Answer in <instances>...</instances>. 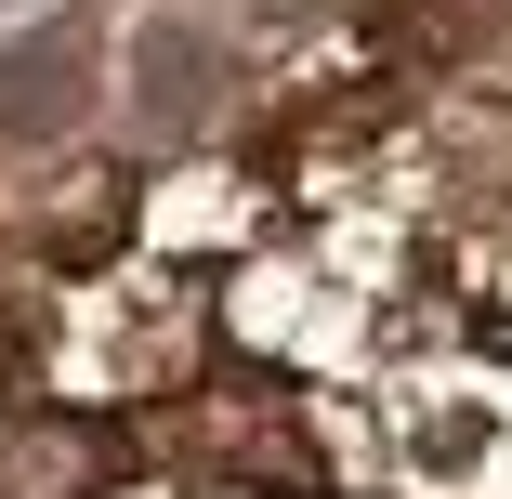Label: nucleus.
<instances>
[{
	"mask_svg": "<svg viewBox=\"0 0 512 499\" xmlns=\"http://www.w3.org/2000/svg\"><path fill=\"white\" fill-rule=\"evenodd\" d=\"M145 447L106 408H14L0 421V499H106Z\"/></svg>",
	"mask_w": 512,
	"mask_h": 499,
	"instance_id": "obj_1",
	"label": "nucleus"
},
{
	"mask_svg": "<svg viewBox=\"0 0 512 499\" xmlns=\"http://www.w3.org/2000/svg\"><path fill=\"white\" fill-rule=\"evenodd\" d=\"M211 473H250V486H276V499H329V460L289 447V408H224V421H211Z\"/></svg>",
	"mask_w": 512,
	"mask_h": 499,
	"instance_id": "obj_4",
	"label": "nucleus"
},
{
	"mask_svg": "<svg viewBox=\"0 0 512 499\" xmlns=\"http://www.w3.org/2000/svg\"><path fill=\"white\" fill-rule=\"evenodd\" d=\"M132 79H145V132H184L197 119V79H211V40H197V27H145Z\"/></svg>",
	"mask_w": 512,
	"mask_h": 499,
	"instance_id": "obj_5",
	"label": "nucleus"
},
{
	"mask_svg": "<svg viewBox=\"0 0 512 499\" xmlns=\"http://www.w3.org/2000/svg\"><path fill=\"white\" fill-rule=\"evenodd\" d=\"M132 224H145V171H132V158L66 171L53 211H40V263H53V276H106V263L132 250Z\"/></svg>",
	"mask_w": 512,
	"mask_h": 499,
	"instance_id": "obj_3",
	"label": "nucleus"
},
{
	"mask_svg": "<svg viewBox=\"0 0 512 499\" xmlns=\"http://www.w3.org/2000/svg\"><path fill=\"white\" fill-rule=\"evenodd\" d=\"M92 79H106L92 14H53V27H27V40H0V145H53V132H79Z\"/></svg>",
	"mask_w": 512,
	"mask_h": 499,
	"instance_id": "obj_2",
	"label": "nucleus"
}]
</instances>
